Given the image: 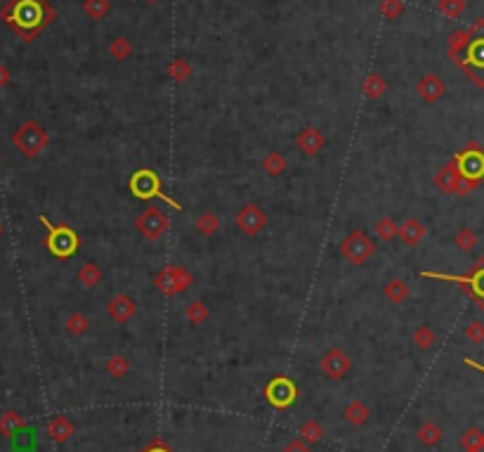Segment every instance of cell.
<instances>
[{
    "mask_svg": "<svg viewBox=\"0 0 484 452\" xmlns=\"http://www.w3.org/2000/svg\"><path fill=\"white\" fill-rule=\"evenodd\" d=\"M104 370L109 372L111 379H123L130 374V360L125 358L123 353H113L109 355V360L104 362Z\"/></svg>",
    "mask_w": 484,
    "mask_h": 452,
    "instance_id": "cell-27",
    "label": "cell"
},
{
    "mask_svg": "<svg viewBox=\"0 0 484 452\" xmlns=\"http://www.w3.org/2000/svg\"><path fill=\"white\" fill-rule=\"evenodd\" d=\"M437 8L444 17L449 20H456V17L463 15L465 10V0H437Z\"/></svg>",
    "mask_w": 484,
    "mask_h": 452,
    "instance_id": "cell-39",
    "label": "cell"
},
{
    "mask_svg": "<svg viewBox=\"0 0 484 452\" xmlns=\"http://www.w3.org/2000/svg\"><path fill=\"white\" fill-rule=\"evenodd\" d=\"M387 91V83L380 74H369L366 79L362 81V93L366 95L369 100H380Z\"/></svg>",
    "mask_w": 484,
    "mask_h": 452,
    "instance_id": "cell-23",
    "label": "cell"
},
{
    "mask_svg": "<svg viewBox=\"0 0 484 452\" xmlns=\"http://www.w3.org/2000/svg\"><path fill=\"white\" fill-rule=\"evenodd\" d=\"M262 396H265V400L270 403V407L279 410V412H286V410L293 407V403L300 398V389H298L291 377H286V374H277V377H272L270 382L265 384Z\"/></svg>",
    "mask_w": 484,
    "mask_h": 452,
    "instance_id": "cell-9",
    "label": "cell"
},
{
    "mask_svg": "<svg viewBox=\"0 0 484 452\" xmlns=\"http://www.w3.org/2000/svg\"><path fill=\"white\" fill-rule=\"evenodd\" d=\"M64 327H67V332H69L71 336L81 338V336H86L88 332H90V320H88L86 313L76 311V313H71L69 318H67V322H64Z\"/></svg>",
    "mask_w": 484,
    "mask_h": 452,
    "instance_id": "cell-26",
    "label": "cell"
},
{
    "mask_svg": "<svg viewBox=\"0 0 484 452\" xmlns=\"http://www.w3.org/2000/svg\"><path fill=\"white\" fill-rule=\"evenodd\" d=\"M418 441H421L423 445H428V448H433V445H437L442 441V429L437 424H433V421H426V424L418 429Z\"/></svg>",
    "mask_w": 484,
    "mask_h": 452,
    "instance_id": "cell-36",
    "label": "cell"
},
{
    "mask_svg": "<svg viewBox=\"0 0 484 452\" xmlns=\"http://www.w3.org/2000/svg\"><path fill=\"white\" fill-rule=\"evenodd\" d=\"M79 282L83 284L86 289H92V287H97V284L102 282V277H104V272H102V267L97 263H92V260H88V263H83L81 265V270H79Z\"/></svg>",
    "mask_w": 484,
    "mask_h": 452,
    "instance_id": "cell-24",
    "label": "cell"
},
{
    "mask_svg": "<svg viewBox=\"0 0 484 452\" xmlns=\"http://www.w3.org/2000/svg\"><path fill=\"white\" fill-rule=\"evenodd\" d=\"M428 235V228L423 225L418 218H406V221L399 223V230H397V237L402 240L404 247H418Z\"/></svg>",
    "mask_w": 484,
    "mask_h": 452,
    "instance_id": "cell-18",
    "label": "cell"
},
{
    "mask_svg": "<svg viewBox=\"0 0 484 452\" xmlns=\"http://www.w3.org/2000/svg\"><path fill=\"white\" fill-rule=\"evenodd\" d=\"M319 370L324 372V377H328L331 382H340V379L352 370V360L343 348H338V346L328 348L319 360Z\"/></svg>",
    "mask_w": 484,
    "mask_h": 452,
    "instance_id": "cell-13",
    "label": "cell"
},
{
    "mask_svg": "<svg viewBox=\"0 0 484 452\" xmlns=\"http://www.w3.org/2000/svg\"><path fill=\"white\" fill-rule=\"evenodd\" d=\"M321 438H324V426L319 424L316 419H309L305 421V424L300 426V441H305L307 445H314L319 443Z\"/></svg>",
    "mask_w": 484,
    "mask_h": 452,
    "instance_id": "cell-35",
    "label": "cell"
},
{
    "mask_svg": "<svg viewBox=\"0 0 484 452\" xmlns=\"http://www.w3.org/2000/svg\"><path fill=\"white\" fill-rule=\"evenodd\" d=\"M194 228L203 237H213V235H218V230H220V218L215 216L213 211H203L201 216L196 218Z\"/></svg>",
    "mask_w": 484,
    "mask_h": 452,
    "instance_id": "cell-31",
    "label": "cell"
},
{
    "mask_svg": "<svg viewBox=\"0 0 484 452\" xmlns=\"http://www.w3.org/2000/svg\"><path fill=\"white\" fill-rule=\"evenodd\" d=\"M184 318H187L189 325L199 327V325L206 322L208 318H211V308H208L203 301H192L187 308H184Z\"/></svg>",
    "mask_w": 484,
    "mask_h": 452,
    "instance_id": "cell-30",
    "label": "cell"
},
{
    "mask_svg": "<svg viewBox=\"0 0 484 452\" xmlns=\"http://www.w3.org/2000/svg\"><path fill=\"white\" fill-rule=\"evenodd\" d=\"M81 8H83V12H86V17L99 22L111 12V0H83Z\"/></svg>",
    "mask_w": 484,
    "mask_h": 452,
    "instance_id": "cell-32",
    "label": "cell"
},
{
    "mask_svg": "<svg viewBox=\"0 0 484 452\" xmlns=\"http://www.w3.org/2000/svg\"><path fill=\"white\" fill-rule=\"evenodd\" d=\"M154 284H156V289L161 291V294L172 299V296L184 294L187 289H192L194 275L189 267L172 263V265L161 267V270L156 272V277H154Z\"/></svg>",
    "mask_w": 484,
    "mask_h": 452,
    "instance_id": "cell-8",
    "label": "cell"
},
{
    "mask_svg": "<svg viewBox=\"0 0 484 452\" xmlns=\"http://www.w3.org/2000/svg\"><path fill=\"white\" fill-rule=\"evenodd\" d=\"M0 237H3V223H0Z\"/></svg>",
    "mask_w": 484,
    "mask_h": 452,
    "instance_id": "cell-48",
    "label": "cell"
},
{
    "mask_svg": "<svg viewBox=\"0 0 484 452\" xmlns=\"http://www.w3.org/2000/svg\"><path fill=\"white\" fill-rule=\"evenodd\" d=\"M397 230H399V223L392 221L390 216L380 218V221H376V225H373V232L378 235L380 242H392L394 237H397Z\"/></svg>",
    "mask_w": 484,
    "mask_h": 452,
    "instance_id": "cell-34",
    "label": "cell"
},
{
    "mask_svg": "<svg viewBox=\"0 0 484 452\" xmlns=\"http://www.w3.org/2000/svg\"><path fill=\"white\" fill-rule=\"evenodd\" d=\"M282 452H314V450H312V445H307L305 441H300V438H293Z\"/></svg>",
    "mask_w": 484,
    "mask_h": 452,
    "instance_id": "cell-43",
    "label": "cell"
},
{
    "mask_svg": "<svg viewBox=\"0 0 484 452\" xmlns=\"http://www.w3.org/2000/svg\"><path fill=\"white\" fill-rule=\"evenodd\" d=\"M383 296L390 303H394V306H399V303H404L406 299H409V284L399 277L387 279L385 287H383Z\"/></svg>",
    "mask_w": 484,
    "mask_h": 452,
    "instance_id": "cell-22",
    "label": "cell"
},
{
    "mask_svg": "<svg viewBox=\"0 0 484 452\" xmlns=\"http://www.w3.org/2000/svg\"><path fill=\"white\" fill-rule=\"evenodd\" d=\"M137 452H175V450H172L170 445L163 441V438L156 436V438H152V443H149L147 448H142V450H137Z\"/></svg>",
    "mask_w": 484,
    "mask_h": 452,
    "instance_id": "cell-42",
    "label": "cell"
},
{
    "mask_svg": "<svg viewBox=\"0 0 484 452\" xmlns=\"http://www.w3.org/2000/svg\"><path fill=\"white\" fill-rule=\"evenodd\" d=\"M338 251L348 263L364 265L376 254V244L369 240V235L364 230H352L350 235L338 244Z\"/></svg>",
    "mask_w": 484,
    "mask_h": 452,
    "instance_id": "cell-10",
    "label": "cell"
},
{
    "mask_svg": "<svg viewBox=\"0 0 484 452\" xmlns=\"http://www.w3.org/2000/svg\"><path fill=\"white\" fill-rule=\"evenodd\" d=\"M47 436H50V441H55L57 445H62V443H67L71 441V436L76 433V426H74V421H71L69 417H64V414H59V417H55L47 424Z\"/></svg>",
    "mask_w": 484,
    "mask_h": 452,
    "instance_id": "cell-19",
    "label": "cell"
},
{
    "mask_svg": "<svg viewBox=\"0 0 484 452\" xmlns=\"http://www.w3.org/2000/svg\"><path fill=\"white\" fill-rule=\"evenodd\" d=\"M135 228L147 242H159L161 237L168 232L170 218H168V213H166V211L156 209V206H149V209H145L140 216L135 218Z\"/></svg>",
    "mask_w": 484,
    "mask_h": 452,
    "instance_id": "cell-11",
    "label": "cell"
},
{
    "mask_svg": "<svg viewBox=\"0 0 484 452\" xmlns=\"http://www.w3.org/2000/svg\"><path fill=\"white\" fill-rule=\"evenodd\" d=\"M463 334L470 343H484V322H480V320H473V322H468Z\"/></svg>",
    "mask_w": 484,
    "mask_h": 452,
    "instance_id": "cell-41",
    "label": "cell"
},
{
    "mask_svg": "<svg viewBox=\"0 0 484 452\" xmlns=\"http://www.w3.org/2000/svg\"><path fill=\"white\" fill-rule=\"evenodd\" d=\"M133 52H135V47L125 36H116V38L109 43V55L116 59V62H123V59L133 57Z\"/></svg>",
    "mask_w": 484,
    "mask_h": 452,
    "instance_id": "cell-33",
    "label": "cell"
},
{
    "mask_svg": "<svg viewBox=\"0 0 484 452\" xmlns=\"http://www.w3.org/2000/svg\"><path fill=\"white\" fill-rule=\"evenodd\" d=\"M475 452H484V445H480V448H477Z\"/></svg>",
    "mask_w": 484,
    "mask_h": 452,
    "instance_id": "cell-47",
    "label": "cell"
},
{
    "mask_svg": "<svg viewBox=\"0 0 484 452\" xmlns=\"http://www.w3.org/2000/svg\"><path fill=\"white\" fill-rule=\"evenodd\" d=\"M38 221L47 228V237H45V249L50 251L55 258L59 260H69L79 254L81 249V237L71 225L62 223V225H52L47 216H38Z\"/></svg>",
    "mask_w": 484,
    "mask_h": 452,
    "instance_id": "cell-4",
    "label": "cell"
},
{
    "mask_svg": "<svg viewBox=\"0 0 484 452\" xmlns=\"http://www.w3.org/2000/svg\"><path fill=\"white\" fill-rule=\"evenodd\" d=\"M296 147L305 157H314V154H319L326 147V135L316 126H307L296 135Z\"/></svg>",
    "mask_w": 484,
    "mask_h": 452,
    "instance_id": "cell-17",
    "label": "cell"
},
{
    "mask_svg": "<svg viewBox=\"0 0 484 452\" xmlns=\"http://www.w3.org/2000/svg\"><path fill=\"white\" fill-rule=\"evenodd\" d=\"M433 182H435V187H437L442 194H456V197H458V189H461L463 178H461V173H458L456 162L449 159V162H446L437 171V173H435Z\"/></svg>",
    "mask_w": 484,
    "mask_h": 452,
    "instance_id": "cell-14",
    "label": "cell"
},
{
    "mask_svg": "<svg viewBox=\"0 0 484 452\" xmlns=\"http://www.w3.org/2000/svg\"><path fill=\"white\" fill-rule=\"evenodd\" d=\"M378 12L385 17V20H399L404 15V3L402 0H380L378 3Z\"/></svg>",
    "mask_w": 484,
    "mask_h": 452,
    "instance_id": "cell-38",
    "label": "cell"
},
{
    "mask_svg": "<svg viewBox=\"0 0 484 452\" xmlns=\"http://www.w3.org/2000/svg\"><path fill=\"white\" fill-rule=\"evenodd\" d=\"M12 145L22 152V157L33 159L50 145V133H47L38 121H24L22 126L12 133Z\"/></svg>",
    "mask_w": 484,
    "mask_h": 452,
    "instance_id": "cell-7",
    "label": "cell"
},
{
    "mask_svg": "<svg viewBox=\"0 0 484 452\" xmlns=\"http://www.w3.org/2000/svg\"><path fill=\"white\" fill-rule=\"evenodd\" d=\"M343 417L350 426H364L369 419H371V407H369L364 400H352L345 405Z\"/></svg>",
    "mask_w": 484,
    "mask_h": 452,
    "instance_id": "cell-20",
    "label": "cell"
},
{
    "mask_svg": "<svg viewBox=\"0 0 484 452\" xmlns=\"http://www.w3.org/2000/svg\"><path fill=\"white\" fill-rule=\"evenodd\" d=\"M147 5H154V3H159V0H145Z\"/></svg>",
    "mask_w": 484,
    "mask_h": 452,
    "instance_id": "cell-46",
    "label": "cell"
},
{
    "mask_svg": "<svg viewBox=\"0 0 484 452\" xmlns=\"http://www.w3.org/2000/svg\"><path fill=\"white\" fill-rule=\"evenodd\" d=\"M463 362L468 367H475V370H480V372H484V365H480V362H475L473 358H463Z\"/></svg>",
    "mask_w": 484,
    "mask_h": 452,
    "instance_id": "cell-45",
    "label": "cell"
},
{
    "mask_svg": "<svg viewBox=\"0 0 484 452\" xmlns=\"http://www.w3.org/2000/svg\"><path fill=\"white\" fill-rule=\"evenodd\" d=\"M24 426H26V421H24L22 414L15 412V410H5V412L0 414V436L3 438H15L17 433L24 431Z\"/></svg>",
    "mask_w": 484,
    "mask_h": 452,
    "instance_id": "cell-21",
    "label": "cell"
},
{
    "mask_svg": "<svg viewBox=\"0 0 484 452\" xmlns=\"http://www.w3.org/2000/svg\"><path fill=\"white\" fill-rule=\"evenodd\" d=\"M128 187H130V192H133L135 199H142V201L161 199V201H166L170 209L182 211L180 201L170 199L168 194L163 192V182H161V178L156 176V171H154V169H137L135 173L130 176Z\"/></svg>",
    "mask_w": 484,
    "mask_h": 452,
    "instance_id": "cell-6",
    "label": "cell"
},
{
    "mask_svg": "<svg viewBox=\"0 0 484 452\" xmlns=\"http://www.w3.org/2000/svg\"><path fill=\"white\" fill-rule=\"evenodd\" d=\"M57 17V10L47 0H10L0 10V20L15 31L24 43L38 38Z\"/></svg>",
    "mask_w": 484,
    "mask_h": 452,
    "instance_id": "cell-1",
    "label": "cell"
},
{
    "mask_svg": "<svg viewBox=\"0 0 484 452\" xmlns=\"http://www.w3.org/2000/svg\"><path fill=\"white\" fill-rule=\"evenodd\" d=\"M10 81H12V71L5 64H0V88H8Z\"/></svg>",
    "mask_w": 484,
    "mask_h": 452,
    "instance_id": "cell-44",
    "label": "cell"
},
{
    "mask_svg": "<svg viewBox=\"0 0 484 452\" xmlns=\"http://www.w3.org/2000/svg\"><path fill=\"white\" fill-rule=\"evenodd\" d=\"M461 445H463V448L468 450V452H475L477 448H480V445H484V433H482L480 429H470V431L461 438Z\"/></svg>",
    "mask_w": 484,
    "mask_h": 452,
    "instance_id": "cell-40",
    "label": "cell"
},
{
    "mask_svg": "<svg viewBox=\"0 0 484 452\" xmlns=\"http://www.w3.org/2000/svg\"><path fill=\"white\" fill-rule=\"evenodd\" d=\"M421 277L426 279H442V282H456L461 284V289L470 299L475 301V306L484 313V256L475 260V265L470 267L468 275H444V272H433V270H423Z\"/></svg>",
    "mask_w": 484,
    "mask_h": 452,
    "instance_id": "cell-5",
    "label": "cell"
},
{
    "mask_svg": "<svg viewBox=\"0 0 484 452\" xmlns=\"http://www.w3.org/2000/svg\"><path fill=\"white\" fill-rule=\"evenodd\" d=\"M449 57L461 67L477 88H484V36L477 26L449 36Z\"/></svg>",
    "mask_w": 484,
    "mask_h": 452,
    "instance_id": "cell-2",
    "label": "cell"
},
{
    "mask_svg": "<svg viewBox=\"0 0 484 452\" xmlns=\"http://www.w3.org/2000/svg\"><path fill=\"white\" fill-rule=\"evenodd\" d=\"M262 171H265L267 176L277 178L289 171V159L284 157L282 152H270L265 159H262Z\"/></svg>",
    "mask_w": 484,
    "mask_h": 452,
    "instance_id": "cell-25",
    "label": "cell"
},
{
    "mask_svg": "<svg viewBox=\"0 0 484 452\" xmlns=\"http://www.w3.org/2000/svg\"><path fill=\"white\" fill-rule=\"evenodd\" d=\"M267 223H270V216H267V211L258 204H243L234 216L236 230L246 237H258L260 232L267 228Z\"/></svg>",
    "mask_w": 484,
    "mask_h": 452,
    "instance_id": "cell-12",
    "label": "cell"
},
{
    "mask_svg": "<svg viewBox=\"0 0 484 452\" xmlns=\"http://www.w3.org/2000/svg\"><path fill=\"white\" fill-rule=\"evenodd\" d=\"M411 341H414V346L418 350H430L435 346V341H437V334H435V329L430 325H418L414 329V336H411Z\"/></svg>",
    "mask_w": 484,
    "mask_h": 452,
    "instance_id": "cell-28",
    "label": "cell"
},
{
    "mask_svg": "<svg viewBox=\"0 0 484 452\" xmlns=\"http://www.w3.org/2000/svg\"><path fill=\"white\" fill-rule=\"evenodd\" d=\"M166 71H168V76L175 83H182V81H187L189 76L194 74V69H192V64L187 62L184 57H175V59H170L168 62V67H166Z\"/></svg>",
    "mask_w": 484,
    "mask_h": 452,
    "instance_id": "cell-29",
    "label": "cell"
},
{
    "mask_svg": "<svg viewBox=\"0 0 484 452\" xmlns=\"http://www.w3.org/2000/svg\"><path fill=\"white\" fill-rule=\"evenodd\" d=\"M416 95L423 100V102L435 104L446 95V86L437 74H426V76H421V81L416 83Z\"/></svg>",
    "mask_w": 484,
    "mask_h": 452,
    "instance_id": "cell-16",
    "label": "cell"
},
{
    "mask_svg": "<svg viewBox=\"0 0 484 452\" xmlns=\"http://www.w3.org/2000/svg\"><path fill=\"white\" fill-rule=\"evenodd\" d=\"M451 159L456 162L458 173L463 178L458 197H468L473 189H477L484 182V147L480 142L470 140L468 145H463V150L453 154Z\"/></svg>",
    "mask_w": 484,
    "mask_h": 452,
    "instance_id": "cell-3",
    "label": "cell"
},
{
    "mask_svg": "<svg viewBox=\"0 0 484 452\" xmlns=\"http://www.w3.org/2000/svg\"><path fill=\"white\" fill-rule=\"evenodd\" d=\"M477 232L473 228H461L456 232V237H453V244H456L461 251H473V249L477 247Z\"/></svg>",
    "mask_w": 484,
    "mask_h": 452,
    "instance_id": "cell-37",
    "label": "cell"
},
{
    "mask_svg": "<svg viewBox=\"0 0 484 452\" xmlns=\"http://www.w3.org/2000/svg\"><path fill=\"white\" fill-rule=\"evenodd\" d=\"M106 315H109L116 325H125L137 315V303L133 296L116 294L109 303H106Z\"/></svg>",
    "mask_w": 484,
    "mask_h": 452,
    "instance_id": "cell-15",
    "label": "cell"
}]
</instances>
